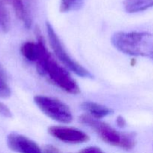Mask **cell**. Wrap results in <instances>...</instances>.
<instances>
[{
  "label": "cell",
  "mask_w": 153,
  "mask_h": 153,
  "mask_svg": "<svg viewBox=\"0 0 153 153\" xmlns=\"http://www.w3.org/2000/svg\"><path fill=\"white\" fill-rule=\"evenodd\" d=\"M116 123L120 128H124V127L126 126V121L122 116H118L117 117Z\"/></svg>",
  "instance_id": "obj_17"
},
{
  "label": "cell",
  "mask_w": 153,
  "mask_h": 153,
  "mask_svg": "<svg viewBox=\"0 0 153 153\" xmlns=\"http://www.w3.org/2000/svg\"><path fill=\"white\" fill-rule=\"evenodd\" d=\"M81 123L88 126L99 137L106 143L120 147L125 150H131L136 144L134 133H123L116 129L105 123L94 119L89 115H82L79 117Z\"/></svg>",
  "instance_id": "obj_3"
},
{
  "label": "cell",
  "mask_w": 153,
  "mask_h": 153,
  "mask_svg": "<svg viewBox=\"0 0 153 153\" xmlns=\"http://www.w3.org/2000/svg\"><path fill=\"white\" fill-rule=\"evenodd\" d=\"M81 107L84 111L89 114L90 117L97 120L105 117L114 112L110 108L93 102H84L81 105Z\"/></svg>",
  "instance_id": "obj_10"
},
{
  "label": "cell",
  "mask_w": 153,
  "mask_h": 153,
  "mask_svg": "<svg viewBox=\"0 0 153 153\" xmlns=\"http://www.w3.org/2000/svg\"><path fill=\"white\" fill-rule=\"evenodd\" d=\"M11 91L7 85L4 78V71L0 67V97L1 98H7L10 96Z\"/></svg>",
  "instance_id": "obj_14"
},
{
  "label": "cell",
  "mask_w": 153,
  "mask_h": 153,
  "mask_svg": "<svg viewBox=\"0 0 153 153\" xmlns=\"http://www.w3.org/2000/svg\"><path fill=\"white\" fill-rule=\"evenodd\" d=\"M48 132L51 136L67 143H85L89 140V136L84 131L76 128L67 126H50Z\"/></svg>",
  "instance_id": "obj_6"
},
{
  "label": "cell",
  "mask_w": 153,
  "mask_h": 153,
  "mask_svg": "<svg viewBox=\"0 0 153 153\" xmlns=\"http://www.w3.org/2000/svg\"><path fill=\"white\" fill-rule=\"evenodd\" d=\"M84 0H61L60 11L62 13L77 10L82 7Z\"/></svg>",
  "instance_id": "obj_13"
},
{
  "label": "cell",
  "mask_w": 153,
  "mask_h": 153,
  "mask_svg": "<svg viewBox=\"0 0 153 153\" xmlns=\"http://www.w3.org/2000/svg\"><path fill=\"white\" fill-rule=\"evenodd\" d=\"M152 5L153 0H125L123 1L126 11L130 13L143 11Z\"/></svg>",
  "instance_id": "obj_11"
},
{
  "label": "cell",
  "mask_w": 153,
  "mask_h": 153,
  "mask_svg": "<svg viewBox=\"0 0 153 153\" xmlns=\"http://www.w3.org/2000/svg\"><path fill=\"white\" fill-rule=\"evenodd\" d=\"M7 143L11 150L17 153H43L35 142L17 133L13 132L8 134Z\"/></svg>",
  "instance_id": "obj_7"
},
{
  "label": "cell",
  "mask_w": 153,
  "mask_h": 153,
  "mask_svg": "<svg viewBox=\"0 0 153 153\" xmlns=\"http://www.w3.org/2000/svg\"><path fill=\"white\" fill-rule=\"evenodd\" d=\"M4 0H0V28L4 32H7L10 29V19Z\"/></svg>",
  "instance_id": "obj_12"
},
{
  "label": "cell",
  "mask_w": 153,
  "mask_h": 153,
  "mask_svg": "<svg viewBox=\"0 0 153 153\" xmlns=\"http://www.w3.org/2000/svg\"><path fill=\"white\" fill-rule=\"evenodd\" d=\"M46 31H47L48 39H49L51 47H52L53 52H55L57 58L59 59V61H61V63L69 70H70L80 77L93 78L92 74L87 69H85L83 66L73 60L69 55L65 48L63 46L62 43L60 40L59 37L57 35L56 32L54 30L52 25L48 22H46Z\"/></svg>",
  "instance_id": "obj_4"
},
{
  "label": "cell",
  "mask_w": 153,
  "mask_h": 153,
  "mask_svg": "<svg viewBox=\"0 0 153 153\" xmlns=\"http://www.w3.org/2000/svg\"><path fill=\"white\" fill-rule=\"evenodd\" d=\"M34 102L44 114L56 122L70 123L73 121V114L68 106L57 99L47 96L37 95Z\"/></svg>",
  "instance_id": "obj_5"
},
{
  "label": "cell",
  "mask_w": 153,
  "mask_h": 153,
  "mask_svg": "<svg viewBox=\"0 0 153 153\" xmlns=\"http://www.w3.org/2000/svg\"><path fill=\"white\" fill-rule=\"evenodd\" d=\"M0 115L5 118H11L13 117L8 107L1 102H0Z\"/></svg>",
  "instance_id": "obj_15"
},
{
  "label": "cell",
  "mask_w": 153,
  "mask_h": 153,
  "mask_svg": "<svg viewBox=\"0 0 153 153\" xmlns=\"http://www.w3.org/2000/svg\"><path fill=\"white\" fill-rule=\"evenodd\" d=\"M111 43L117 50L126 55L152 58L153 37L149 32H117L112 36Z\"/></svg>",
  "instance_id": "obj_2"
},
{
  "label": "cell",
  "mask_w": 153,
  "mask_h": 153,
  "mask_svg": "<svg viewBox=\"0 0 153 153\" xmlns=\"http://www.w3.org/2000/svg\"><path fill=\"white\" fill-rule=\"evenodd\" d=\"M80 153H105L100 148L95 147V146H90L84 149L83 150L81 151Z\"/></svg>",
  "instance_id": "obj_16"
},
{
  "label": "cell",
  "mask_w": 153,
  "mask_h": 153,
  "mask_svg": "<svg viewBox=\"0 0 153 153\" xmlns=\"http://www.w3.org/2000/svg\"><path fill=\"white\" fill-rule=\"evenodd\" d=\"M37 42L28 41L24 43L20 48L22 56L31 62H35L39 59L43 51L46 49L43 40L40 34H37Z\"/></svg>",
  "instance_id": "obj_9"
},
{
  "label": "cell",
  "mask_w": 153,
  "mask_h": 153,
  "mask_svg": "<svg viewBox=\"0 0 153 153\" xmlns=\"http://www.w3.org/2000/svg\"><path fill=\"white\" fill-rule=\"evenodd\" d=\"M10 4L16 16L22 22L24 26L26 28H31L35 0H10Z\"/></svg>",
  "instance_id": "obj_8"
},
{
  "label": "cell",
  "mask_w": 153,
  "mask_h": 153,
  "mask_svg": "<svg viewBox=\"0 0 153 153\" xmlns=\"http://www.w3.org/2000/svg\"><path fill=\"white\" fill-rule=\"evenodd\" d=\"M36 67L39 74L48 76L51 82L62 91L74 95L80 93V88L76 81L52 58L46 48L36 61Z\"/></svg>",
  "instance_id": "obj_1"
}]
</instances>
